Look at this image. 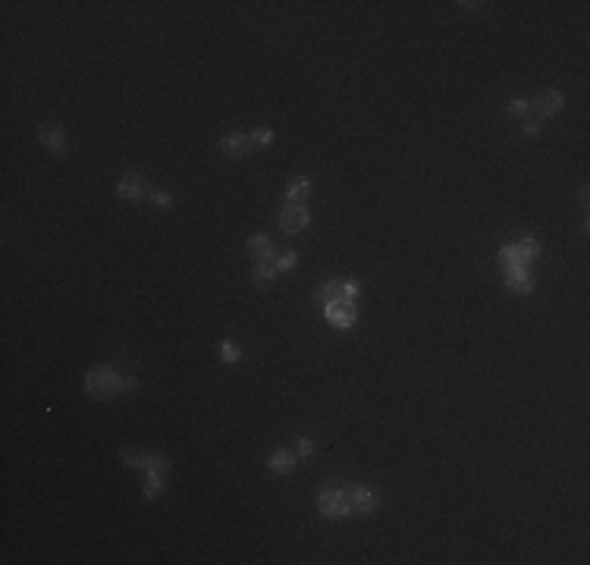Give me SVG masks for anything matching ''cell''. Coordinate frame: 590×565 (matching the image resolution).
Returning a JSON list of instances; mask_svg holds the SVG:
<instances>
[{
	"label": "cell",
	"mask_w": 590,
	"mask_h": 565,
	"mask_svg": "<svg viewBox=\"0 0 590 565\" xmlns=\"http://www.w3.org/2000/svg\"><path fill=\"white\" fill-rule=\"evenodd\" d=\"M119 459H123L126 465L145 468V474H151V471L166 474V468H170V459H164V455H151V453H123Z\"/></svg>",
	"instance_id": "6"
},
{
	"label": "cell",
	"mask_w": 590,
	"mask_h": 565,
	"mask_svg": "<svg viewBox=\"0 0 590 565\" xmlns=\"http://www.w3.org/2000/svg\"><path fill=\"white\" fill-rule=\"evenodd\" d=\"M339 299H348V295H346V280H330V282H324V286L317 289V301H320V305H330V301H339Z\"/></svg>",
	"instance_id": "15"
},
{
	"label": "cell",
	"mask_w": 590,
	"mask_h": 565,
	"mask_svg": "<svg viewBox=\"0 0 590 565\" xmlns=\"http://www.w3.org/2000/svg\"><path fill=\"white\" fill-rule=\"evenodd\" d=\"M38 141L48 145L53 154H66V132H63V126H57V123L38 126Z\"/></svg>",
	"instance_id": "9"
},
{
	"label": "cell",
	"mask_w": 590,
	"mask_h": 565,
	"mask_svg": "<svg viewBox=\"0 0 590 565\" xmlns=\"http://www.w3.org/2000/svg\"><path fill=\"white\" fill-rule=\"evenodd\" d=\"M251 138L245 136V132H236V136H223L220 138V151L226 154V157H245L248 151H251Z\"/></svg>",
	"instance_id": "11"
},
{
	"label": "cell",
	"mask_w": 590,
	"mask_h": 565,
	"mask_svg": "<svg viewBox=\"0 0 590 565\" xmlns=\"http://www.w3.org/2000/svg\"><path fill=\"white\" fill-rule=\"evenodd\" d=\"M151 204L154 207H170L173 204V195L170 192H154L151 195Z\"/></svg>",
	"instance_id": "24"
},
{
	"label": "cell",
	"mask_w": 590,
	"mask_h": 565,
	"mask_svg": "<svg viewBox=\"0 0 590 565\" xmlns=\"http://www.w3.org/2000/svg\"><path fill=\"white\" fill-rule=\"evenodd\" d=\"M562 104H565V98H562V91H556V89H546V91H540L537 98L531 100V110H534V117L537 119H549V117H556V113L562 110Z\"/></svg>",
	"instance_id": "5"
},
{
	"label": "cell",
	"mask_w": 590,
	"mask_h": 565,
	"mask_svg": "<svg viewBox=\"0 0 590 565\" xmlns=\"http://www.w3.org/2000/svg\"><path fill=\"white\" fill-rule=\"evenodd\" d=\"M506 286L512 289V292L527 295L534 289V277L527 273V267H512V271H506Z\"/></svg>",
	"instance_id": "14"
},
{
	"label": "cell",
	"mask_w": 590,
	"mask_h": 565,
	"mask_svg": "<svg viewBox=\"0 0 590 565\" xmlns=\"http://www.w3.org/2000/svg\"><path fill=\"white\" fill-rule=\"evenodd\" d=\"M248 138H251V145H258V148H270L273 145V129H267V126H258V129L248 132Z\"/></svg>",
	"instance_id": "19"
},
{
	"label": "cell",
	"mask_w": 590,
	"mask_h": 565,
	"mask_svg": "<svg viewBox=\"0 0 590 565\" xmlns=\"http://www.w3.org/2000/svg\"><path fill=\"white\" fill-rule=\"evenodd\" d=\"M324 314L336 330H348V327H355V320H358V308H355L352 299L330 301V305H324Z\"/></svg>",
	"instance_id": "4"
},
{
	"label": "cell",
	"mask_w": 590,
	"mask_h": 565,
	"mask_svg": "<svg viewBox=\"0 0 590 565\" xmlns=\"http://www.w3.org/2000/svg\"><path fill=\"white\" fill-rule=\"evenodd\" d=\"M160 490H164V474L151 471V474L145 477V500H154V496H160Z\"/></svg>",
	"instance_id": "18"
},
{
	"label": "cell",
	"mask_w": 590,
	"mask_h": 565,
	"mask_svg": "<svg viewBox=\"0 0 590 565\" xmlns=\"http://www.w3.org/2000/svg\"><path fill=\"white\" fill-rule=\"evenodd\" d=\"M245 252L251 254L254 261H273L277 248H273V242L267 239V235H251V239L245 242Z\"/></svg>",
	"instance_id": "13"
},
{
	"label": "cell",
	"mask_w": 590,
	"mask_h": 565,
	"mask_svg": "<svg viewBox=\"0 0 590 565\" xmlns=\"http://www.w3.org/2000/svg\"><path fill=\"white\" fill-rule=\"evenodd\" d=\"M145 192H148V183H145L142 173H126V176H119L117 195H119L123 201H142Z\"/></svg>",
	"instance_id": "8"
},
{
	"label": "cell",
	"mask_w": 590,
	"mask_h": 565,
	"mask_svg": "<svg viewBox=\"0 0 590 565\" xmlns=\"http://www.w3.org/2000/svg\"><path fill=\"white\" fill-rule=\"evenodd\" d=\"M136 377H119L117 368L110 365H95L88 374H85V393L91 396V399H113V396L119 393H132L136 389Z\"/></svg>",
	"instance_id": "1"
},
{
	"label": "cell",
	"mask_w": 590,
	"mask_h": 565,
	"mask_svg": "<svg viewBox=\"0 0 590 565\" xmlns=\"http://www.w3.org/2000/svg\"><path fill=\"white\" fill-rule=\"evenodd\" d=\"M292 453L299 455V459H308V455L314 453V440H308V436H301V440H295V446H292Z\"/></svg>",
	"instance_id": "23"
},
{
	"label": "cell",
	"mask_w": 590,
	"mask_h": 565,
	"mask_svg": "<svg viewBox=\"0 0 590 565\" xmlns=\"http://www.w3.org/2000/svg\"><path fill=\"white\" fill-rule=\"evenodd\" d=\"M540 132V119H527L525 123V136H537Z\"/></svg>",
	"instance_id": "25"
},
{
	"label": "cell",
	"mask_w": 590,
	"mask_h": 565,
	"mask_svg": "<svg viewBox=\"0 0 590 565\" xmlns=\"http://www.w3.org/2000/svg\"><path fill=\"white\" fill-rule=\"evenodd\" d=\"M317 509H320V515H324V518L339 521V518L352 515V500H348L346 490H324V493L317 496Z\"/></svg>",
	"instance_id": "3"
},
{
	"label": "cell",
	"mask_w": 590,
	"mask_h": 565,
	"mask_svg": "<svg viewBox=\"0 0 590 565\" xmlns=\"http://www.w3.org/2000/svg\"><path fill=\"white\" fill-rule=\"evenodd\" d=\"M537 254H540L537 239H521V242H515V245L499 248V264L506 267V271H512V267H527Z\"/></svg>",
	"instance_id": "2"
},
{
	"label": "cell",
	"mask_w": 590,
	"mask_h": 565,
	"mask_svg": "<svg viewBox=\"0 0 590 565\" xmlns=\"http://www.w3.org/2000/svg\"><path fill=\"white\" fill-rule=\"evenodd\" d=\"M348 500H352V512L355 515H374L377 512V493L365 487H352L348 490Z\"/></svg>",
	"instance_id": "10"
},
{
	"label": "cell",
	"mask_w": 590,
	"mask_h": 565,
	"mask_svg": "<svg viewBox=\"0 0 590 565\" xmlns=\"http://www.w3.org/2000/svg\"><path fill=\"white\" fill-rule=\"evenodd\" d=\"M311 192V183H308V176H295L292 183H289V188H286V201L289 204H301V198Z\"/></svg>",
	"instance_id": "16"
},
{
	"label": "cell",
	"mask_w": 590,
	"mask_h": 565,
	"mask_svg": "<svg viewBox=\"0 0 590 565\" xmlns=\"http://www.w3.org/2000/svg\"><path fill=\"white\" fill-rule=\"evenodd\" d=\"M273 267H277V273L280 271H283V273L292 271V267H299V254H295V252H283L280 258H273Z\"/></svg>",
	"instance_id": "21"
},
{
	"label": "cell",
	"mask_w": 590,
	"mask_h": 565,
	"mask_svg": "<svg viewBox=\"0 0 590 565\" xmlns=\"http://www.w3.org/2000/svg\"><path fill=\"white\" fill-rule=\"evenodd\" d=\"M308 220H311V214H308L305 204H286L283 214H280V230L283 233H301L308 226Z\"/></svg>",
	"instance_id": "7"
},
{
	"label": "cell",
	"mask_w": 590,
	"mask_h": 565,
	"mask_svg": "<svg viewBox=\"0 0 590 565\" xmlns=\"http://www.w3.org/2000/svg\"><path fill=\"white\" fill-rule=\"evenodd\" d=\"M527 110H531V107H527V100L525 98H512L509 100V117H527Z\"/></svg>",
	"instance_id": "22"
},
{
	"label": "cell",
	"mask_w": 590,
	"mask_h": 565,
	"mask_svg": "<svg viewBox=\"0 0 590 565\" xmlns=\"http://www.w3.org/2000/svg\"><path fill=\"white\" fill-rule=\"evenodd\" d=\"M220 358H223L226 365H236V361L242 358V349H239L236 342H220Z\"/></svg>",
	"instance_id": "20"
},
{
	"label": "cell",
	"mask_w": 590,
	"mask_h": 565,
	"mask_svg": "<svg viewBox=\"0 0 590 565\" xmlns=\"http://www.w3.org/2000/svg\"><path fill=\"white\" fill-rule=\"evenodd\" d=\"M299 465V455L292 453V449H277V453H270V459H267V468L273 471V474H289Z\"/></svg>",
	"instance_id": "12"
},
{
	"label": "cell",
	"mask_w": 590,
	"mask_h": 565,
	"mask_svg": "<svg viewBox=\"0 0 590 565\" xmlns=\"http://www.w3.org/2000/svg\"><path fill=\"white\" fill-rule=\"evenodd\" d=\"M251 280L258 282V286H270V282L277 280V267H273V261H258V267H254Z\"/></svg>",
	"instance_id": "17"
}]
</instances>
